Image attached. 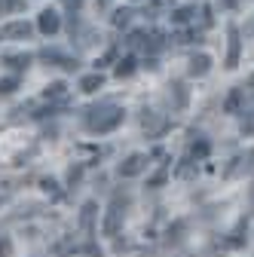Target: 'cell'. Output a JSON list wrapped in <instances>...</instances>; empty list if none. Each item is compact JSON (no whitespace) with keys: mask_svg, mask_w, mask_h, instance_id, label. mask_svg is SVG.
Here are the masks:
<instances>
[{"mask_svg":"<svg viewBox=\"0 0 254 257\" xmlns=\"http://www.w3.org/2000/svg\"><path fill=\"white\" fill-rule=\"evenodd\" d=\"M86 113H89L86 116V125L92 128V132H110V128H116L122 122V116H125L119 107H92Z\"/></svg>","mask_w":254,"mask_h":257,"instance_id":"cell-1","label":"cell"},{"mask_svg":"<svg viewBox=\"0 0 254 257\" xmlns=\"http://www.w3.org/2000/svg\"><path fill=\"white\" fill-rule=\"evenodd\" d=\"M144 169H147V156L132 153L129 159H122V163H119V178H135V175H141Z\"/></svg>","mask_w":254,"mask_h":257,"instance_id":"cell-2","label":"cell"},{"mask_svg":"<svg viewBox=\"0 0 254 257\" xmlns=\"http://www.w3.org/2000/svg\"><path fill=\"white\" fill-rule=\"evenodd\" d=\"M31 31H34V28H31L28 22H10V25L0 28V37H4V40H28Z\"/></svg>","mask_w":254,"mask_h":257,"instance_id":"cell-3","label":"cell"},{"mask_svg":"<svg viewBox=\"0 0 254 257\" xmlns=\"http://www.w3.org/2000/svg\"><path fill=\"white\" fill-rule=\"evenodd\" d=\"M239 37H242V31H239L236 25H230V28H227V40H230V52H227V68H230V71H233L236 64H239V49H242V40H239Z\"/></svg>","mask_w":254,"mask_h":257,"instance_id":"cell-4","label":"cell"},{"mask_svg":"<svg viewBox=\"0 0 254 257\" xmlns=\"http://www.w3.org/2000/svg\"><path fill=\"white\" fill-rule=\"evenodd\" d=\"M37 28L43 31V34H58V28H61V19H58V13H52V10H43V13H40V19H37Z\"/></svg>","mask_w":254,"mask_h":257,"instance_id":"cell-5","label":"cell"},{"mask_svg":"<svg viewBox=\"0 0 254 257\" xmlns=\"http://www.w3.org/2000/svg\"><path fill=\"white\" fill-rule=\"evenodd\" d=\"M208 71H211V55L196 52L193 58H190V77H205Z\"/></svg>","mask_w":254,"mask_h":257,"instance_id":"cell-6","label":"cell"},{"mask_svg":"<svg viewBox=\"0 0 254 257\" xmlns=\"http://www.w3.org/2000/svg\"><path fill=\"white\" fill-rule=\"evenodd\" d=\"M122 217H125V211L119 208V199H116V202H113V208L107 211V220H104V233H107V236H116V230H119Z\"/></svg>","mask_w":254,"mask_h":257,"instance_id":"cell-7","label":"cell"},{"mask_svg":"<svg viewBox=\"0 0 254 257\" xmlns=\"http://www.w3.org/2000/svg\"><path fill=\"white\" fill-rule=\"evenodd\" d=\"M141 125L147 128V132H150V135H160V132H163V128H166V119H163V116H156V113H150V110H147V113L141 116Z\"/></svg>","mask_w":254,"mask_h":257,"instance_id":"cell-8","label":"cell"},{"mask_svg":"<svg viewBox=\"0 0 254 257\" xmlns=\"http://www.w3.org/2000/svg\"><path fill=\"white\" fill-rule=\"evenodd\" d=\"M43 58L46 61H55L58 68H65V71H77V58H68V55H61V52H43Z\"/></svg>","mask_w":254,"mask_h":257,"instance_id":"cell-9","label":"cell"},{"mask_svg":"<svg viewBox=\"0 0 254 257\" xmlns=\"http://www.w3.org/2000/svg\"><path fill=\"white\" fill-rule=\"evenodd\" d=\"M101 86H104V77H101L98 71H95V74H89V77H83V80H80V89H83V92H98Z\"/></svg>","mask_w":254,"mask_h":257,"instance_id":"cell-10","label":"cell"},{"mask_svg":"<svg viewBox=\"0 0 254 257\" xmlns=\"http://www.w3.org/2000/svg\"><path fill=\"white\" fill-rule=\"evenodd\" d=\"M254 166V150H248V153H242L239 159H236V166L230 169V175H242V172H248Z\"/></svg>","mask_w":254,"mask_h":257,"instance_id":"cell-11","label":"cell"},{"mask_svg":"<svg viewBox=\"0 0 254 257\" xmlns=\"http://www.w3.org/2000/svg\"><path fill=\"white\" fill-rule=\"evenodd\" d=\"M175 7V0H147V13L150 16H163L166 10Z\"/></svg>","mask_w":254,"mask_h":257,"instance_id":"cell-12","label":"cell"},{"mask_svg":"<svg viewBox=\"0 0 254 257\" xmlns=\"http://www.w3.org/2000/svg\"><path fill=\"white\" fill-rule=\"evenodd\" d=\"M132 74H135V58L132 55L129 58H119L116 61V77L122 80V77H132Z\"/></svg>","mask_w":254,"mask_h":257,"instance_id":"cell-13","label":"cell"},{"mask_svg":"<svg viewBox=\"0 0 254 257\" xmlns=\"http://www.w3.org/2000/svg\"><path fill=\"white\" fill-rule=\"evenodd\" d=\"M95 202H86L83 205V214H80V223H83V230H92V220H95Z\"/></svg>","mask_w":254,"mask_h":257,"instance_id":"cell-14","label":"cell"},{"mask_svg":"<svg viewBox=\"0 0 254 257\" xmlns=\"http://www.w3.org/2000/svg\"><path fill=\"white\" fill-rule=\"evenodd\" d=\"M65 95H68V86L61 83V80H55V83L46 86V98H65Z\"/></svg>","mask_w":254,"mask_h":257,"instance_id":"cell-15","label":"cell"},{"mask_svg":"<svg viewBox=\"0 0 254 257\" xmlns=\"http://www.w3.org/2000/svg\"><path fill=\"white\" fill-rule=\"evenodd\" d=\"M242 98H245V89H233V95H230V98H227V113H236L239 110V104H242Z\"/></svg>","mask_w":254,"mask_h":257,"instance_id":"cell-16","label":"cell"},{"mask_svg":"<svg viewBox=\"0 0 254 257\" xmlns=\"http://www.w3.org/2000/svg\"><path fill=\"white\" fill-rule=\"evenodd\" d=\"M193 13H196L193 7H181V10L172 13V22H175V25H187L190 19H193Z\"/></svg>","mask_w":254,"mask_h":257,"instance_id":"cell-17","label":"cell"},{"mask_svg":"<svg viewBox=\"0 0 254 257\" xmlns=\"http://www.w3.org/2000/svg\"><path fill=\"white\" fill-rule=\"evenodd\" d=\"M110 22H113L116 28H125V25L132 22V10H116V13L110 16Z\"/></svg>","mask_w":254,"mask_h":257,"instance_id":"cell-18","label":"cell"},{"mask_svg":"<svg viewBox=\"0 0 254 257\" xmlns=\"http://www.w3.org/2000/svg\"><path fill=\"white\" fill-rule=\"evenodd\" d=\"M4 61H7V64H13V68H28L31 55H4Z\"/></svg>","mask_w":254,"mask_h":257,"instance_id":"cell-19","label":"cell"},{"mask_svg":"<svg viewBox=\"0 0 254 257\" xmlns=\"http://www.w3.org/2000/svg\"><path fill=\"white\" fill-rule=\"evenodd\" d=\"M16 86H19V80H16V77L0 80V95H10V92H16Z\"/></svg>","mask_w":254,"mask_h":257,"instance_id":"cell-20","label":"cell"},{"mask_svg":"<svg viewBox=\"0 0 254 257\" xmlns=\"http://www.w3.org/2000/svg\"><path fill=\"white\" fill-rule=\"evenodd\" d=\"M196 175V163H190V159H187V163L178 169V178H193Z\"/></svg>","mask_w":254,"mask_h":257,"instance_id":"cell-21","label":"cell"},{"mask_svg":"<svg viewBox=\"0 0 254 257\" xmlns=\"http://www.w3.org/2000/svg\"><path fill=\"white\" fill-rule=\"evenodd\" d=\"M22 4H19V0H0V16H10L13 10H19Z\"/></svg>","mask_w":254,"mask_h":257,"instance_id":"cell-22","label":"cell"},{"mask_svg":"<svg viewBox=\"0 0 254 257\" xmlns=\"http://www.w3.org/2000/svg\"><path fill=\"white\" fill-rule=\"evenodd\" d=\"M193 156H196V159L208 156V141H199V144H193Z\"/></svg>","mask_w":254,"mask_h":257,"instance_id":"cell-23","label":"cell"},{"mask_svg":"<svg viewBox=\"0 0 254 257\" xmlns=\"http://www.w3.org/2000/svg\"><path fill=\"white\" fill-rule=\"evenodd\" d=\"M61 4H65L68 10H80V7H83V0H61Z\"/></svg>","mask_w":254,"mask_h":257,"instance_id":"cell-24","label":"cell"},{"mask_svg":"<svg viewBox=\"0 0 254 257\" xmlns=\"http://www.w3.org/2000/svg\"><path fill=\"white\" fill-rule=\"evenodd\" d=\"M55 187H58L55 181H43V190H46V193H52V196H58V193H55Z\"/></svg>","mask_w":254,"mask_h":257,"instance_id":"cell-25","label":"cell"},{"mask_svg":"<svg viewBox=\"0 0 254 257\" xmlns=\"http://www.w3.org/2000/svg\"><path fill=\"white\" fill-rule=\"evenodd\" d=\"M80 172H83V169H71V172H68V181H71V184L80 181Z\"/></svg>","mask_w":254,"mask_h":257,"instance_id":"cell-26","label":"cell"},{"mask_svg":"<svg viewBox=\"0 0 254 257\" xmlns=\"http://www.w3.org/2000/svg\"><path fill=\"white\" fill-rule=\"evenodd\" d=\"M163 181H166V172H160V175H156V178H153V181H150V187H160V184H163Z\"/></svg>","mask_w":254,"mask_h":257,"instance_id":"cell-27","label":"cell"},{"mask_svg":"<svg viewBox=\"0 0 254 257\" xmlns=\"http://www.w3.org/2000/svg\"><path fill=\"white\" fill-rule=\"evenodd\" d=\"M110 4H113V0H95V7H98V10H110Z\"/></svg>","mask_w":254,"mask_h":257,"instance_id":"cell-28","label":"cell"},{"mask_svg":"<svg viewBox=\"0 0 254 257\" xmlns=\"http://www.w3.org/2000/svg\"><path fill=\"white\" fill-rule=\"evenodd\" d=\"M245 37H254V19H251V22L245 25Z\"/></svg>","mask_w":254,"mask_h":257,"instance_id":"cell-29","label":"cell"},{"mask_svg":"<svg viewBox=\"0 0 254 257\" xmlns=\"http://www.w3.org/2000/svg\"><path fill=\"white\" fill-rule=\"evenodd\" d=\"M233 4H236V0H224V7H233Z\"/></svg>","mask_w":254,"mask_h":257,"instance_id":"cell-30","label":"cell"},{"mask_svg":"<svg viewBox=\"0 0 254 257\" xmlns=\"http://www.w3.org/2000/svg\"><path fill=\"white\" fill-rule=\"evenodd\" d=\"M251 205H254V190H251Z\"/></svg>","mask_w":254,"mask_h":257,"instance_id":"cell-31","label":"cell"}]
</instances>
